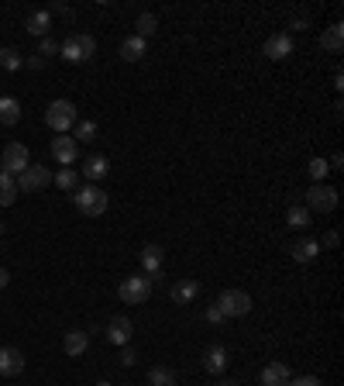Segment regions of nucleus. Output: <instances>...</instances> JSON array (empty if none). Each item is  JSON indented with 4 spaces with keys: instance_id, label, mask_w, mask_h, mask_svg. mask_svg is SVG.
<instances>
[{
    "instance_id": "nucleus-1",
    "label": "nucleus",
    "mask_w": 344,
    "mask_h": 386,
    "mask_svg": "<svg viewBox=\"0 0 344 386\" xmlns=\"http://www.w3.org/2000/svg\"><path fill=\"white\" fill-rule=\"evenodd\" d=\"M45 124L55 135H66L69 128H76V103L73 100H52L45 107Z\"/></svg>"
},
{
    "instance_id": "nucleus-2",
    "label": "nucleus",
    "mask_w": 344,
    "mask_h": 386,
    "mask_svg": "<svg viewBox=\"0 0 344 386\" xmlns=\"http://www.w3.org/2000/svg\"><path fill=\"white\" fill-rule=\"evenodd\" d=\"M73 203H76V210H80L83 217H100L110 200H107V193L100 190L96 183H89V187H80V190L73 193Z\"/></svg>"
},
{
    "instance_id": "nucleus-3",
    "label": "nucleus",
    "mask_w": 344,
    "mask_h": 386,
    "mask_svg": "<svg viewBox=\"0 0 344 386\" xmlns=\"http://www.w3.org/2000/svg\"><path fill=\"white\" fill-rule=\"evenodd\" d=\"M59 56L66 62H89L96 56V38L93 35H69L62 45H59Z\"/></svg>"
},
{
    "instance_id": "nucleus-4",
    "label": "nucleus",
    "mask_w": 344,
    "mask_h": 386,
    "mask_svg": "<svg viewBox=\"0 0 344 386\" xmlns=\"http://www.w3.org/2000/svg\"><path fill=\"white\" fill-rule=\"evenodd\" d=\"M152 276H145V273H138V276H124L121 280V287H117V293H121V300L124 303H145L148 296H152Z\"/></svg>"
},
{
    "instance_id": "nucleus-5",
    "label": "nucleus",
    "mask_w": 344,
    "mask_h": 386,
    "mask_svg": "<svg viewBox=\"0 0 344 386\" xmlns=\"http://www.w3.org/2000/svg\"><path fill=\"white\" fill-rule=\"evenodd\" d=\"M31 166V156H28V145H21V142H7V149H3V159H0V169L7 173V176H21L24 169Z\"/></svg>"
},
{
    "instance_id": "nucleus-6",
    "label": "nucleus",
    "mask_w": 344,
    "mask_h": 386,
    "mask_svg": "<svg viewBox=\"0 0 344 386\" xmlns=\"http://www.w3.org/2000/svg\"><path fill=\"white\" fill-rule=\"evenodd\" d=\"M217 310H221L224 317H245V314L252 310V296H248L245 290H224V293L217 296Z\"/></svg>"
},
{
    "instance_id": "nucleus-7",
    "label": "nucleus",
    "mask_w": 344,
    "mask_h": 386,
    "mask_svg": "<svg viewBox=\"0 0 344 386\" xmlns=\"http://www.w3.org/2000/svg\"><path fill=\"white\" fill-rule=\"evenodd\" d=\"M338 207V190L327 187V183H313L307 190V210H317V214H331Z\"/></svg>"
},
{
    "instance_id": "nucleus-8",
    "label": "nucleus",
    "mask_w": 344,
    "mask_h": 386,
    "mask_svg": "<svg viewBox=\"0 0 344 386\" xmlns=\"http://www.w3.org/2000/svg\"><path fill=\"white\" fill-rule=\"evenodd\" d=\"M52 183L49 176V166H28L21 176H17V193H38Z\"/></svg>"
},
{
    "instance_id": "nucleus-9",
    "label": "nucleus",
    "mask_w": 344,
    "mask_h": 386,
    "mask_svg": "<svg viewBox=\"0 0 344 386\" xmlns=\"http://www.w3.org/2000/svg\"><path fill=\"white\" fill-rule=\"evenodd\" d=\"M76 156H80V145L69 138V135H59V138H52V159L66 169V166H73L76 162Z\"/></svg>"
},
{
    "instance_id": "nucleus-10",
    "label": "nucleus",
    "mask_w": 344,
    "mask_h": 386,
    "mask_svg": "<svg viewBox=\"0 0 344 386\" xmlns=\"http://www.w3.org/2000/svg\"><path fill=\"white\" fill-rule=\"evenodd\" d=\"M265 56H268V59H289V56H293V35H286V31L268 35V42H265Z\"/></svg>"
},
{
    "instance_id": "nucleus-11",
    "label": "nucleus",
    "mask_w": 344,
    "mask_h": 386,
    "mask_svg": "<svg viewBox=\"0 0 344 386\" xmlns=\"http://www.w3.org/2000/svg\"><path fill=\"white\" fill-rule=\"evenodd\" d=\"M131 317H114L110 324H107V331H103V338L107 342H114V345H131Z\"/></svg>"
},
{
    "instance_id": "nucleus-12",
    "label": "nucleus",
    "mask_w": 344,
    "mask_h": 386,
    "mask_svg": "<svg viewBox=\"0 0 344 386\" xmlns=\"http://www.w3.org/2000/svg\"><path fill=\"white\" fill-rule=\"evenodd\" d=\"M21 369H24V355H21V349L3 345V349H0V376H17Z\"/></svg>"
},
{
    "instance_id": "nucleus-13",
    "label": "nucleus",
    "mask_w": 344,
    "mask_h": 386,
    "mask_svg": "<svg viewBox=\"0 0 344 386\" xmlns=\"http://www.w3.org/2000/svg\"><path fill=\"white\" fill-rule=\"evenodd\" d=\"M203 369H207L210 376H221V373L227 369V349H224V345H210V349L203 352Z\"/></svg>"
},
{
    "instance_id": "nucleus-14",
    "label": "nucleus",
    "mask_w": 344,
    "mask_h": 386,
    "mask_svg": "<svg viewBox=\"0 0 344 386\" xmlns=\"http://www.w3.org/2000/svg\"><path fill=\"white\" fill-rule=\"evenodd\" d=\"M289 380H293V373H289L286 362H268L261 369V386H286Z\"/></svg>"
},
{
    "instance_id": "nucleus-15",
    "label": "nucleus",
    "mask_w": 344,
    "mask_h": 386,
    "mask_svg": "<svg viewBox=\"0 0 344 386\" xmlns=\"http://www.w3.org/2000/svg\"><path fill=\"white\" fill-rule=\"evenodd\" d=\"M320 252H324V249H320V242H317V238H300V242L293 245V259H296L300 266L313 262V259H317Z\"/></svg>"
},
{
    "instance_id": "nucleus-16",
    "label": "nucleus",
    "mask_w": 344,
    "mask_h": 386,
    "mask_svg": "<svg viewBox=\"0 0 344 386\" xmlns=\"http://www.w3.org/2000/svg\"><path fill=\"white\" fill-rule=\"evenodd\" d=\"M320 49L324 52H331V56H341V49H344V24L338 21V24H331L324 35H320Z\"/></svg>"
},
{
    "instance_id": "nucleus-17",
    "label": "nucleus",
    "mask_w": 344,
    "mask_h": 386,
    "mask_svg": "<svg viewBox=\"0 0 344 386\" xmlns=\"http://www.w3.org/2000/svg\"><path fill=\"white\" fill-rule=\"evenodd\" d=\"M162 262H166V252H162L159 245H145V249H141V266H145V276H159Z\"/></svg>"
},
{
    "instance_id": "nucleus-18",
    "label": "nucleus",
    "mask_w": 344,
    "mask_h": 386,
    "mask_svg": "<svg viewBox=\"0 0 344 386\" xmlns=\"http://www.w3.org/2000/svg\"><path fill=\"white\" fill-rule=\"evenodd\" d=\"M196 293H200V283H196V280H179V283H172V290H169L172 303H193Z\"/></svg>"
},
{
    "instance_id": "nucleus-19",
    "label": "nucleus",
    "mask_w": 344,
    "mask_h": 386,
    "mask_svg": "<svg viewBox=\"0 0 344 386\" xmlns=\"http://www.w3.org/2000/svg\"><path fill=\"white\" fill-rule=\"evenodd\" d=\"M86 345H89V335H86V331H66V338H62V349H66L69 359H80L86 352Z\"/></svg>"
},
{
    "instance_id": "nucleus-20",
    "label": "nucleus",
    "mask_w": 344,
    "mask_h": 386,
    "mask_svg": "<svg viewBox=\"0 0 344 386\" xmlns=\"http://www.w3.org/2000/svg\"><path fill=\"white\" fill-rule=\"evenodd\" d=\"M31 35H38V38H49V31H52V14L49 10H35V14H28V24H24Z\"/></svg>"
},
{
    "instance_id": "nucleus-21",
    "label": "nucleus",
    "mask_w": 344,
    "mask_h": 386,
    "mask_svg": "<svg viewBox=\"0 0 344 386\" xmlns=\"http://www.w3.org/2000/svg\"><path fill=\"white\" fill-rule=\"evenodd\" d=\"M145 49H148V45H145V38L128 35V38L121 42V59H124V62H138V59L145 56Z\"/></svg>"
},
{
    "instance_id": "nucleus-22",
    "label": "nucleus",
    "mask_w": 344,
    "mask_h": 386,
    "mask_svg": "<svg viewBox=\"0 0 344 386\" xmlns=\"http://www.w3.org/2000/svg\"><path fill=\"white\" fill-rule=\"evenodd\" d=\"M21 121V100L17 96H0V124L10 128Z\"/></svg>"
},
{
    "instance_id": "nucleus-23",
    "label": "nucleus",
    "mask_w": 344,
    "mask_h": 386,
    "mask_svg": "<svg viewBox=\"0 0 344 386\" xmlns=\"http://www.w3.org/2000/svg\"><path fill=\"white\" fill-rule=\"evenodd\" d=\"M107 169H110L107 156H89V159L83 162V176H86V180H93V183H96V180H103V176H107Z\"/></svg>"
},
{
    "instance_id": "nucleus-24",
    "label": "nucleus",
    "mask_w": 344,
    "mask_h": 386,
    "mask_svg": "<svg viewBox=\"0 0 344 386\" xmlns=\"http://www.w3.org/2000/svg\"><path fill=\"white\" fill-rule=\"evenodd\" d=\"M52 183H55L59 190H69V193H76V190H80V173H76L73 166H66V169H59V173L52 176Z\"/></svg>"
},
{
    "instance_id": "nucleus-25",
    "label": "nucleus",
    "mask_w": 344,
    "mask_h": 386,
    "mask_svg": "<svg viewBox=\"0 0 344 386\" xmlns=\"http://www.w3.org/2000/svg\"><path fill=\"white\" fill-rule=\"evenodd\" d=\"M135 35L138 38H152L155 31H159V14H152V10H145V14H138V21H135Z\"/></svg>"
},
{
    "instance_id": "nucleus-26",
    "label": "nucleus",
    "mask_w": 344,
    "mask_h": 386,
    "mask_svg": "<svg viewBox=\"0 0 344 386\" xmlns=\"http://www.w3.org/2000/svg\"><path fill=\"white\" fill-rule=\"evenodd\" d=\"M96 135H100L96 121H76V135H73V142H76V145H89V142H96Z\"/></svg>"
},
{
    "instance_id": "nucleus-27",
    "label": "nucleus",
    "mask_w": 344,
    "mask_h": 386,
    "mask_svg": "<svg viewBox=\"0 0 344 386\" xmlns=\"http://www.w3.org/2000/svg\"><path fill=\"white\" fill-rule=\"evenodd\" d=\"M14 200H17V180L0 173V207H10Z\"/></svg>"
},
{
    "instance_id": "nucleus-28",
    "label": "nucleus",
    "mask_w": 344,
    "mask_h": 386,
    "mask_svg": "<svg viewBox=\"0 0 344 386\" xmlns=\"http://www.w3.org/2000/svg\"><path fill=\"white\" fill-rule=\"evenodd\" d=\"M0 66H3L7 73H17V69L24 66V59H21L17 49H0Z\"/></svg>"
},
{
    "instance_id": "nucleus-29",
    "label": "nucleus",
    "mask_w": 344,
    "mask_h": 386,
    "mask_svg": "<svg viewBox=\"0 0 344 386\" xmlns=\"http://www.w3.org/2000/svg\"><path fill=\"white\" fill-rule=\"evenodd\" d=\"M148 383L152 386H175V373L166 369V366H155V369H148Z\"/></svg>"
},
{
    "instance_id": "nucleus-30",
    "label": "nucleus",
    "mask_w": 344,
    "mask_h": 386,
    "mask_svg": "<svg viewBox=\"0 0 344 386\" xmlns=\"http://www.w3.org/2000/svg\"><path fill=\"white\" fill-rule=\"evenodd\" d=\"M286 221H289V228H307L310 224V210L307 207H289Z\"/></svg>"
},
{
    "instance_id": "nucleus-31",
    "label": "nucleus",
    "mask_w": 344,
    "mask_h": 386,
    "mask_svg": "<svg viewBox=\"0 0 344 386\" xmlns=\"http://www.w3.org/2000/svg\"><path fill=\"white\" fill-rule=\"evenodd\" d=\"M307 169H310V176H313L317 183H324V176L331 173V166H327V159H320V156H317V159H310V166H307Z\"/></svg>"
},
{
    "instance_id": "nucleus-32",
    "label": "nucleus",
    "mask_w": 344,
    "mask_h": 386,
    "mask_svg": "<svg viewBox=\"0 0 344 386\" xmlns=\"http://www.w3.org/2000/svg\"><path fill=\"white\" fill-rule=\"evenodd\" d=\"M38 56H59V42L49 35V38H42L38 42Z\"/></svg>"
},
{
    "instance_id": "nucleus-33",
    "label": "nucleus",
    "mask_w": 344,
    "mask_h": 386,
    "mask_svg": "<svg viewBox=\"0 0 344 386\" xmlns=\"http://www.w3.org/2000/svg\"><path fill=\"white\" fill-rule=\"evenodd\" d=\"M135 362H138V355H135V349H131V345H121V366H128V369H131Z\"/></svg>"
},
{
    "instance_id": "nucleus-34",
    "label": "nucleus",
    "mask_w": 344,
    "mask_h": 386,
    "mask_svg": "<svg viewBox=\"0 0 344 386\" xmlns=\"http://www.w3.org/2000/svg\"><path fill=\"white\" fill-rule=\"evenodd\" d=\"M207 321H210V324H221V321H227V317H224V314L217 310V303H214V307H207Z\"/></svg>"
},
{
    "instance_id": "nucleus-35",
    "label": "nucleus",
    "mask_w": 344,
    "mask_h": 386,
    "mask_svg": "<svg viewBox=\"0 0 344 386\" xmlns=\"http://www.w3.org/2000/svg\"><path fill=\"white\" fill-rule=\"evenodd\" d=\"M286 386H324L320 383V380H317V376H300V380H296V383H293V380H289V383Z\"/></svg>"
},
{
    "instance_id": "nucleus-36",
    "label": "nucleus",
    "mask_w": 344,
    "mask_h": 386,
    "mask_svg": "<svg viewBox=\"0 0 344 386\" xmlns=\"http://www.w3.org/2000/svg\"><path fill=\"white\" fill-rule=\"evenodd\" d=\"M334 245H338V231H327L324 242H320V249H334Z\"/></svg>"
},
{
    "instance_id": "nucleus-37",
    "label": "nucleus",
    "mask_w": 344,
    "mask_h": 386,
    "mask_svg": "<svg viewBox=\"0 0 344 386\" xmlns=\"http://www.w3.org/2000/svg\"><path fill=\"white\" fill-rule=\"evenodd\" d=\"M7 283H10V273H7V269H3V266H0V290L7 287Z\"/></svg>"
},
{
    "instance_id": "nucleus-38",
    "label": "nucleus",
    "mask_w": 344,
    "mask_h": 386,
    "mask_svg": "<svg viewBox=\"0 0 344 386\" xmlns=\"http://www.w3.org/2000/svg\"><path fill=\"white\" fill-rule=\"evenodd\" d=\"M221 386H241V383H234V380H224V383H221Z\"/></svg>"
},
{
    "instance_id": "nucleus-39",
    "label": "nucleus",
    "mask_w": 344,
    "mask_h": 386,
    "mask_svg": "<svg viewBox=\"0 0 344 386\" xmlns=\"http://www.w3.org/2000/svg\"><path fill=\"white\" fill-rule=\"evenodd\" d=\"M96 386H110V383H107V380H103V383H96Z\"/></svg>"
},
{
    "instance_id": "nucleus-40",
    "label": "nucleus",
    "mask_w": 344,
    "mask_h": 386,
    "mask_svg": "<svg viewBox=\"0 0 344 386\" xmlns=\"http://www.w3.org/2000/svg\"><path fill=\"white\" fill-rule=\"evenodd\" d=\"M0 235H3V221H0Z\"/></svg>"
},
{
    "instance_id": "nucleus-41",
    "label": "nucleus",
    "mask_w": 344,
    "mask_h": 386,
    "mask_svg": "<svg viewBox=\"0 0 344 386\" xmlns=\"http://www.w3.org/2000/svg\"><path fill=\"white\" fill-rule=\"evenodd\" d=\"M0 173H3V169H0Z\"/></svg>"
}]
</instances>
